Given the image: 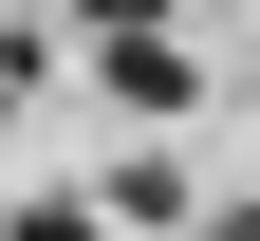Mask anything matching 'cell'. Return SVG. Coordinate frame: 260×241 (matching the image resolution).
Returning a JSON list of instances; mask_svg holds the SVG:
<instances>
[{
    "mask_svg": "<svg viewBox=\"0 0 260 241\" xmlns=\"http://www.w3.org/2000/svg\"><path fill=\"white\" fill-rule=\"evenodd\" d=\"M0 241H112V223H93V204H38V223H0Z\"/></svg>",
    "mask_w": 260,
    "mask_h": 241,
    "instance_id": "6da1fadb",
    "label": "cell"
},
{
    "mask_svg": "<svg viewBox=\"0 0 260 241\" xmlns=\"http://www.w3.org/2000/svg\"><path fill=\"white\" fill-rule=\"evenodd\" d=\"M0 112H19V56H0Z\"/></svg>",
    "mask_w": 260,
    "mask_h": 241,
    "instance_id": "7a4b0ae2",
    "label": "cell"
},
{
    "mask_svg": "<svg viewBox=\"0 0 260 241\" xmlns=\"http://www.w3.org/2000/svg\"><path fill=\"white\" fill-rule=\"evenodd\" d=\"M223 241H260V204H242V223H223Z\"/></svg>",
    "mask_w": 260,
    "mask_h": 241,
    "instance_id": "3957f363",
    "label": "cell"
}]
</instances>
